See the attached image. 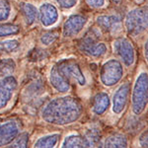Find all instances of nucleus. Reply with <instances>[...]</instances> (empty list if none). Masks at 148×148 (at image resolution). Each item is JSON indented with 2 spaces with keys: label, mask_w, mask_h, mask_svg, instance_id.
<instances>
[{
  "label": "nucleus",
  "mask_w": 148,
  "mask_h": 148,
  "mask_svg": "<svg viewBox=\"0 0 148 148\" xmlns=\"http://www.w3.org/2000/svg\"><path fill=\"white\" fill-rule=\"evenodd\" d=\"M113 51L125 67H131L135 63L136 52L131 40L126 37H118L112 44Z\"/></svg>",
  "instance_id": "0eeeda50"
},
{
  "label": "nucleus",
  "mask_w": 148,
  "mask_h": 148,
  "mask_svg": "<svg viewBox=\"0 0 148 148\" xmlns=\"http://www.w3.org/2000/svg\"><path fill=\"white\" fill-rule=\"evenodd\" d=\"M20 12L27 27H32L38 20V8L30 2H23L20 5Z\"/></svg>",
  "instance_id": "2eb2a0df"
},
{
  "label": "nucleus",
  "mask_w": 148,
  "mask_h": 148,
  "mask_svg": "<svg viewBox=\"0 0 148 148\" xmlns=\"http://www.w3.org/2000/svg\"><path fill=\"white\" fill-rule=\"evenodd\" d=\"M17 88L18 81L14 75L10 74L0 78V111L8 107Z\"/></svg>",
  "instance_id": "f8f14e48"
},
{
  "label": "nucleus",
  "mask_w": 148,
  "mask_h": 148,
  "mask_svg": "<svg viewBox=\"0 0 148 148\" xmlns=\"http://www.w3.org/2000/svg\"><path fill=\"white\" fill-rule=\"evenodd\" d=\"M54 1L60 8L64 9V10H69V9H72L74 6H76L78 0H54Z\"/></svg>",
  "instance_id": "393cba45"
},
{
  "label": "nucleus",
  "mask_w": 148,
  "mask_h": 148,
  "mask_svg": "<svg viewBox=\"0 0 148 148\" xmlns=\"http://www.w3.org/2000/svg\"><path fill=\"white\" fill-rule=\"evenodd\" d=\"M78 49L85 56L92 58H100L108 52V46L99 40L98 33L90 31L78 42Z\"/></svg>",
  "instance_id": "423d86ee"
},
{
  "label": "nucleus",
  "mask_w": 148,
  "mask_h": 148,
  "mask_svg": "<svg viewBox=\"0 0 148 148\" xmlns=\"http://www.w3.org/2000/svg\"><path fill=\"white\" fill-rule=\"evenodd\" d=\"M130 83L128 81L121 83L114 91L112 98V112L116 116H121L125 112L130 102Z\"/></svg>",
  "instance_id": "6e6552de"
},
{
  "label": "nucleus",
  "mask_w": 148,
  "mask_h": 148,
  "mask_svg": "<svg viewBox=\"0 0 148 148\" xmlns=\"http://www.w3.org/2000/svg\"><path fill=\"white\" fill-rule=\"evenodd\" d=\"M147 86L148 77L147 72L141 71L137 74L133 86L131 88V111L133 114L139 116L144 113L147 107Z\"/></svg>",
  "instance_id": "7ed1b4c3"
},
{
  "label": "nucleus",
  "mask_w": 148,
  "mask_h": 148,
  "mask_svg": "<svg viewBox=\"0 0 148 148\" xmlns=\"http://www.w3.org/2000/svg\"><path fill=\"white\" fill-rule=\"evenodd\" d=\"M134 1H135V2H137V3H141L143 0H134Z\"/></svg>",
  "instance_id": "c756f323"
},
{
  "label": "nucleus",
  "mask_w": 148,
  "mask_h": 148,
  "mask_svg": "<svg viewBox=\"0 0 148 148\" xmlns=\"http://www.w3.org/2000/svg\"><path fill=\"white\" fill-rule=\"evenodd\" d=\"M60 147H89V144L85 139L84 135L79 134V133H70L66 135L65 138H63Z\"/></svg>",
  "instance_id": "a211bd4d"
},
{
  "label": "nucleus",
  "mask_w": 148,
  "mask_h": 148,
  "mask_svg": "<svg viewBox=\"0 0 148 148\" xmlns=\"http://www.w3.org/2000/svg\"><path fill=\"white\" fill-rule=\"evenodd\" d=\"M12 15V6L9 0H0V22L9 20Z\"/></svg>",
  "instance_id": "4be33fe9"
},
{
  "label": "nucleus",
  "mask_w": 148,
  "mask_h": 148,
  "mask_svg": "<svg viewBox=\"0 0 148 148\" xmlns=\"http://www.w3.org/2000/svg\"><path fill=\"white\" fill-rule=\"evenodd\" d=\"M59 33L57 31H49V32L44 33L40 37V42L42 46H51L56 40L58 39Z\"/></svg>",
  "instance_id": "5701e85b"
},
{
  "label": "nucleus",
  "mask_w": 148,
  "mask_h": 148,
  "mask_svg": "<svg viewBox=\"0 0 148 148\" xmlns=\"http://www.w3.org/2000/svg\"><path fill=\"white\" fill-rule=\"evenodd\" d=\"M16 68V63L12 58L0 59V78L10 75Z\"/></svg>",
  "instance_id": "412c9836"
},
{
  "label": "nucleus",
  "mask_w": 148,
  "mask_h": 148,
  "mask_svg": "<svg viewBox=\"0 0 148 148\" xmlns=\"http://www.w3.org/2000/svg\"><path fill=\"white\" fill-rule=\"evenodd\" d=\"M38 20L44 28L53 27L59 20V11L56 4L44 2L38 8Z\"/></svg>",
  "instance_id": "ddd939ff"
},
{
  "label": "nucleus",
  "mask_w": 148,
  "mask_h": 148,
  "mask_svg": "<svg viewBox=\"0 0 148 148\" xmlns=\"http://www.w3.org/2000/svg\"><path fill=\"white\" fill-rule=\"evenodd\" d=\"M51 87L59 93H67L71 90L72 83L84 87L88 84V78L81 64L74 58L60 59L51 66L49 74Z\"/></svg>",
  "instance_id": "f03ea898"
},
{
  "label": "nucleus",
  "mask_w": 148,
  "mask_h": 148,
  "mask_svg": "<svg viewBox=\"0 0 148 148\" xmlns=\"http://www.w3.org/2000/svg\"><path fill=\"white\" fill-rule=\"evenodd\" d=\"M113 4H116V5H120V4L123 3V0H110Z\"/></svg>",
  "instance_id": "c85d7f7f"
},
{
  "label": "nucleus",
  "mask_w": 148,
  "mask_h": 148,
  "mask_svg": "<svg viewBox=\"0 0 148 148\" xmlns=\"http://www.w3.org/2000/svg\"><path fill=\"white\" fill-rule=\"evenodd\" d=\"M60 133L52 132L47 133L42 136H40L36 140L34 143V147L37 148H53L57 145L60 139Z\"/></svg>",
  "instance_id": "f3484780"
},
{
  "label": "nucleus",
  "mask_w": 148,
  "mask_h": 148,
  "mask_svg": "<svg viewBox=\"0 0 148 148\" xmlns=\"http://www.w3.org/2000/svg\"><path fill=\"white\" fill-rule=\"evenodd\" d=\"M123 27L130 37H138L147 30V10L142 7H136L126 13L123 20Z\"/></svg>",
  "instance_id": "20e7f679"
},
{
  "label": "nucleus",
  "mask_w": 148,
  "mask_h": 148,
  "mask_svg": "<svg viewBox=\"0 0 148 148\" xmlns=\"http://www.w3.org/2000/svg\"><path fill=\"white\" fill-rule=\"evenodd\" d=\"M29 145V133L28 132H21L17 137L15 138L13 142L10 144L9 147H28Z\"/></svg>",
  "instance_id": "b1692460"
},
{
  "label": "nucleus",
  "mask_w": 148,
  "mask_h": 148,
  "mask_svg": "<svg viewBox=\"0 0 148 148\" xmlns=\"http://www.w3.org/2000/svg\"><path fill=\"white\" fill-rule=\"evenodd\" d=\"M85 2L92 9H102L106 6L107 0H85Z\"/></svg>",
  "instance_id": "a878e982"
},
{
  "label": "nucleus",
  "mask_w": 148,
  "mask_h": 148,
  "mask_svg": "<svg viewBox=\"0 0 148 148\" xmlns=\"http://www.w3.org/2000/svg\"><path fill=\"white\" fill-rule=\"evenodd\" d=\"M143 53H144V57L147 59V40L144 42V46H143Z\"/></svg>",
  "instance_id": "cd10ccee"
},
{
  "label": "nucleus",
  "mask_w": 148,
  "mask_h": 148,
  "mask_svg": "<svg viewBox=\"0 0 148 148\" xmlns=\"http://www.w3.org/2000/svg\"><path fill=\"white\" fill-rule=\"evenodd\" d=\"M84 107L73 96H59L49 100L42 108L40 119L56 126H66L77 123L82 118Z\"/></svg>",
  "instance_id": "f257e3e1"
},
{
  "label": "nucleus",
  "mask_w": 148,
  "mask_h": 148,
  "mask_svg": "<svg viewBox=\"0 0 148 148\" xmlns=\"http://www.w3.org/2000/svg\"><path fill=\"white\" fill-rule=\"evenodd\" d=\"M20 47V42L17 39H0V54L10 53L17 51Z\"/></svg>",
  "instance_id": "aec40b11"
},
{
  "label": "nucleus",
  "mask_w": 148,
  "mask_h": 148,
  "mask_svg": "<svg viewBox=\"0 0 148 148\" xmlns=\"http://www.w3.org/2000/svg\"><path fill=\"white\" fill-rule=\"evenodd\" d=\"M111 107V99L108 93L99 92L92 100L91 109L95 116H103Z\"/></svg>",
  "instance_id": "4468645a"
},
{
  "label": "nucleus",
  "mask_w": 148,
  "mask_h": 148,
  "mask_svg": "<svg viewBox=\"0 0 148 148\" xmlns=\"http://www.w3.org/2000/svg\"><path fill=\"white\" fill-rule=\"evenodd\" d=\"M88 23V17L83 14H73L64 21L62 25V35L65 39H72L77 37L84 30Z\"/></svg>",
  "instance_id": "1a4fd4ad"
},
{
  "label": "nucleus",
  "mask_w": 148,
  "mask_h": 148,
  "mask_svg": "<svg viewBox=\"0 0 148 148\" xmlns=\"http://www.w3.org/2000/svg\"><path fill=\"white\" fill-rule=\"evenodd\" d=\"M21 32V26L15 23L0 22V39L17 36Z\"/></svg>",
  "instance_id": "6ab92c4d"
},
{
  "label": "nucleus",
  "mask_w": 148,
  "mask_h": 148,
  "mask_svg": "<svg viewBox=\"0 0 148 148\" xmlns=\"http://www.w3.org/2000/svg\"><path fill=\"white\" fill-rule=\"evenodd\" d=\"M125 75L123 64L118 58H110L102 64L99 79L102 85L107 88L116 86L121 82Z\"/></svg>",
  "instance_id": "39448f33"
},
{
  "label": "nucleus",
  "mask_w": 148,
  "mask_h": 148,
  "mask_svg": "<svg viewBox=\"0 0 148 148\" xmlns=\"http://www.w3.org/2000/svg\"><path fill=\"white\" fill-rule=\"evenodd\" d=\"M22 123L17 119H11L0 125V147L10 145L22 132Z\"/></svg>",
  "instance_id": "9b49d317"
},
{
  "label": "nucleus",
  "mask_w": 148,
  "mask_h": 148,
  "mask_svg": "<svg viewBox=\"0 0 148 148\" xmlns=\"http://www.w3.org/2000/svg\"><path fill=\"white\" fill-rule=\"evenodd\" d=\"M103 147L108 148H125L128 147V139L125 133L121 132H113L109 134L104 139Z\"/></svg>",
  "instance_id": "dca6fc26"
},
{
  "label": "nucleus",
  "mask_w": 148,
  "mask_h": 148,
  "mask_svg": "<svg viewBox=\"0 0 148 148\" xmlns=\"http://www.w3.org/2000/svg\"><path fill=\"white\" fill-rule=\"evenodd\" d=\"M96 24L101 32L118 36L123 31V20L116 14H103L97 16Z\"/></svg>",
  "instance_id": "9d476101"
},
{
  "label": "nucleus",
  "mask_w": 148,
  "mask_h": 148,
  "mask_svg": "<svg viewBox=\"0 0 148 148\" xmlns=\"http://www.w3.org/2000/svg\"><path fill=\"white\" fill-rule=\"evenodd\" d=\"M138 143H139L140 147H147V130H144L141 134L139 135L138 138Z\"/></svg>",
  "instance_id": "bb28decb"
}]
</instances>
